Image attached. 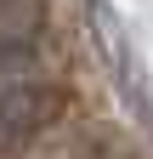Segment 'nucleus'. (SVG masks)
Listing matches in <instances>:
<instances>
[{
    "instance_id": "1",
    "label": "nucleus",
    "mask_w": 153,
    "mask_h": 159,
    "mask_svg": "<svg viewBox=\"0 0 153 159\" xmlns=\"http://www.w3.org/2000/svg\"><path fill=\"white\" fill-rule=\"evenodd\" d=\"M85 29H91V46H97L102 74H108V85L119 91L125 114L136 119V131L153 136V74H147L136 40H130V29H125V17L113 11L108 0H85Z\"/></svg>"
},
{
    "instance_id": "2",
    "label": "nucleus",
    "mask_w": 153,
    "mask_h": 159,
    "mask_svg": "<svg viewBox=\"0 0 153 159\" xmlns=\"http://www.w3.org/2000/svg\"><path fill=\"white\" fill-rule=\"evenodd\" d=\"M40 102V91H0V148H11V142H23L28 131H40L46 125V114L51 108H34Z\"/></svg>"
}]
</instances>
